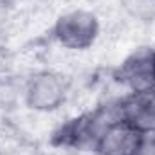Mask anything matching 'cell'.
<instances>
[{
    "label": "cell",
    "mask_w": 155,
    "mask_h": 155,
    "mask_svg": "<svg viewBox=\"0 0 155 155\" xmlns=\"http://www.w3.org/2000/svg\"><path fill=\"white\" fill-rule=\"evenodd\" d=\"M52 36L69 51H87L99 36V20L94 13L85 9L69 11L56 20Z\"/></svg>",
    "instance_id": "obj_1"
},
{
    "label": "cell",
    "mask_w": 155,
    "mask_h": 155,
    "mask_svg": "<svg viewBox=\"0 0 155 155\" xmlns=\"http://www.w3.org/2000/svg\"><path fill=\"white\" fill-rule=\"evenodd\" d=\"M69 96V81L67 78L54 71H41L29 78L24 101L35 112H54L58 110Z\"/></svg>",
    "instance_id": "obj_2"
},
{
    "label": "cell",
    "mask_w": 155,
    "mask_h": 155,
    "mask_svg": "<svg viewBox=\"0 0 155 155\" xmlns=\"http://www.w3.org/2000/svg\"><path fill=\"white\" fill-rule=\"evenodd\" d=\"M116 79L128 88V94L155 92V49L141 47L126 56L117 67Z\"/></svg>",
    "instance_id": "obj_3"
},
{
    "label": "cell",
    "mask_w": 155,
    "mask_h": 155,
    "mask_svg": "<svg viewBox=\"0 0 155 155\" xmlns=\"http://www.w3.org/2000/svg\"><path fill=\"white\" fill-rule=\"evenodd\" d=\"M146 141V135L124 119H117L101 132L92 152L96 155H144Z\"/></svg>",
    "instance_id": "obj_4"
},
{
    "label": "cell",
    "mask_w": 155,
    "mask_h": 155,
    "mask_svg": "<svg viewBox=\"0 0 155 155\" xmlns=\"http://www.w3.org/2000/svg\"><path fill=\"white\" fill-rule=\"evenodd\" d=\"M121 119L146 137H155V92L128 94L119 99Z\"/></svg>",
    "instance_id": "obj_5"
},
{
    "label": "cell",
    "mask_w": 155,
    "mask_h": 155,
    "mask_svg": "<svg viewBox=\"0 0 155 155\" xmlns=\"http://www.w3.org/2000/svg\"><path fill=\"white\" fill-rule=\"evenodd\" d=\"M124 11L143 22L155 18V0H121Z\"/></svg>",
    "instance_id": "obj_6"
}]
</instances>
